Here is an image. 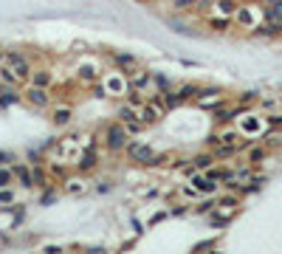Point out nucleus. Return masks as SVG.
<instances>
[{"label": "nucleus", "mask_w": 282, "mask_h": 254, "mask_svg": "<svg viewBox=\"0 0 282 254\" xmlns=\"http://www.w3.org/2000/svg\"><path fill=\"white\" fill-rule=\"evenodd\" d=\"M124 152H127L133 161L144 164V167H158V164L167 161V155H158L153 147H147V144H138V141H127V144H124Z\"/></svg>", "instance_id": "nucleus-1"}, {"label": "nucleus", "mask_w": 282, "mask_h": 254, "mask_svg": "<svg viewBox=\"0 0 282 254\" xmlns=\"http://www.w3.org/2000/svg\"><path fill=\"white\" fill-rule=\"evenodd\" d=\"M127 141H130V136H127V130H124L122 122H116V125H110L104 130V144H107L110 152H122Z\"/></svg>", "instance_id": "nucleus-2"}, {"label": "nucleus", "mask_w": 282, "mask_h": 254, "mask_svg": "<svg viewBox=\"0 0 282 254\" xmlns=\"http://www.w3.org/2000/svg\"><path fill=\"white\" fill-rule=\"evenodd\" d=\"M26 102L34 104V107H48L51 104V93H48V88H40V85H26Z\"/></svg>", "instance_id": "nucleus-3"}, {"label": "nucleus", "mask_w": 282, "mask_h": 254, "mask_svg": "<svg viewBox=\"0 0 282 254\" xmlns=\"http://www.w3.org/2000/svg\"><path fill=\"white\" fill-rule=\"evenodd\" d=\"M138 110H141V116H138V119H141L144 125H155L158 119H161V116L167 113V107L161 104V99H153V102H144L141 107H138Z\"/></svg>", "instance_id": "nucleus-4"}, {"label": "nucleus", "mask_w": 282, "mask_h": 254, "mask_svg": "<svg viewBox=\"0 0 282 254\" xmlns=\"http://www.w3.org/2000/svg\"><path fill=\"white\" fill-rule=\"evenodd\" d=\"M104 93H113V96H124L127 93V88H130V82H127V76L124 74H107V79H104Z\"/></svg>", "instance_id": "nucleus-5"}, {"label": "nucleus", "mask_w": 282, "mask_h": 254, "mask_svg": "<svg viewBox=\"0 0 282 254\" xmlns=\"http://www.w3.org/2000/svg\"><path fill=\"white\" fill-rule=\"evenodd\" d=\"M192 189L198 192V195H212L214 189H217V181H212V178H206V173H192Z\"/></svg>", "instance_id": "nucleus-6"}, {"label": "nucleus", "mask_w": 282, "mask_h": 254, "mask_svg": "<svg viewBox=\"0 0 282 254\" xmlns=\"http://www.w3.org/2000/svg\"><path fill=\"white\" fill-rule=\"evenodd\" d=\"M113 65L122 71V74H133V71L138 68V57L124 54V51H116V54H113Z\"/></svg>", "instance_id": "nucleus-7"}, {"label": "nucleus", "mask_w": 282, "mask_h": 254, "mask_svg": "<svg viewBox=\"0 0 282 254\" xmlns=\"http://www.w3.org/2000/svg\"><path fill=\"white\" fill-rule=\"evenodd\" d=\"M96 167H99V152H96V147H88V150L82 152V158L77 161V170L79 173H90Z\"/></svg>", "instance_id": "nucleus-8"}, {"label": "nucleus", "mask_w": 282, "mask_h": 254, "mask_svg": "<svg viewBox=\"0 0 282 254\" xmlns=\"http://www.w3.org/2000/svg\"><path fill=\"white\" fill-rule=\"evenodd\" d=\"M11 173H14V181H17L20 186H26V189H28V186H34L31 167H26V164H14V167H11Z\"/></svg>", "instance_id": "nucleus-9"}, {"label": "nucleus", "mask_w": 282, "mask_h": 254, "mask_svg": "<svg viewBox=\"0 0 282 254\" xmlns=\"http://www.w3.org/2000/svg\"><path fill=\"white\" fill-rule=\"evenodd\" d=\"M150 85H153V74L150 71H138V74H133V79H130V88H135V91H141V93H150Z\"/></svg>", "instance_id": "nucleus-10"}, {"label": "nucleus", "mask_w": 282, "mask_h": 254, "mask_svg": "<svg viewBox=\"0 0 282 254\" xmlns=\"http://www.w3.org/2000/svg\"><path fill=\"white\" fill-rule=\"evenodd\" d=\"M28 82H31V85H40V88H51L54 76H51V71L48 68H34L31 76H28Z\"/></svg>", "instance_id": "nucleus-11"}, {"label": "nucleus", "mask_w": 282, "mask_h": 254, "mask_svg": "<svg viewBox=\"0 0 282 254\" xmlns=\"http://www.w3.org/2000/svg\"><path fill=\"white\" fill-rule=\"evenodd\" d=\"M231 17H234L237 25H254V12H251L248 6H237Z\"/></svg>", "instance_id": "nucleus-12"}, {"label": "nucleus", "mask_w": 282, "mask_h": 254, "mask_svg": "<svg viewBox=\"0 0 282 254\" xmlns=\"http://www.w3.org/2000/svg\"><path fill=\"white\" fill-rule=\"evenodd\" d=\"M133 119H138V107H133V104L124 102L119 110H116V122H122V125H127V122H133Z\"/></svg>", "instance_id": "nucleus-13"}, {"label": "nucleus", "mask_w": 282, "mask_h": 254, "mask_svg": "<svg viewBox=\"0 0 282 254\" xmlns=\"http://www.w3.org/2000/svg\"><path fill=\"white\" fill-rule=\"evenodd\" d=\"M20 99H23V96L14 91L11 85H9V88H0V107H11V104H17Z\"/></svg>", "instance_id": "nucleus-14"}, {"label": "nucleus", "mask_w": 282, "mask_h": 254, "mask_svg": "<svg viewBox=\"0 0 282 254\" xmlns=\"http://www.w3.org/2000/svg\"><path fill=\"white\" fill-rule=\"evenodd\" d=\"M79 79L82 82H96L99 79V65H96V62H85V65L79 68Z\"/></svg>", "instance_id": "nucleus-15"}, {"label": "nucleus", "mask_w": 282, "mask_h": 254, "mask_svg": "<svg viewBox=\"0 0 282 254\" xmlns=\"http://www.w3.org/2000/svg\"><path fill=\"white\" fill-rule=\"evenodd\" d=\"M0 82H6V85H11V88L23 85V79L14 74V68H11V65H3V68H0Z\"/></svg>", "instance_id": "nucleus-16"}, {"label": "nucleus", "mask_w": 282, "mask_h": 254, "mask_svg": "<svg viewBox=\"0 0 282 254\" xmlns=\"http://www.w3.org/2000/svg\"><path fill=\"white\" fill-rule=\"evenodd\" d=\"M214 164V155H209V152H201V155H195L192 158V167L198 170V173H203V170H209Z\"/></svg>", "instance_id": "nucleus-17"}, {"label": "nucleus", "mask_w": 282, "mask_h": 254, "mask_svg": "<svg viewBox=\"0 0 282 254\" xmlns=\"http://www.w3.org/2000/svg\"><path fill=\"white\" fill-rule=\"evenodd\" d=\"M71 116H74V110H71V107H56V110H54V125L56 127L71 125Z\"/></svg>", "instance_id": "nucleus-18"}, {"label": "nucleus", "mask_w": 282, "mask_h": 254, "mask_svg": "<svg viewBox=\"0 0 282 254\" xmlns=\"http://www.w3.org/2000/svg\"><path fill=\"white\" fill-rule=\"evenodd\" d=\"M31 175H34V186H43V189H45V186L51 184V181H48V173H45L40 164H34V167H31Z\"/></svg>", "instance_id": "nucleus-19"}, {"label": "nucleus", "mask_w": 282, "mask_h": 254, "mask_svg": "<svg viewBox=\"0 0 282 254\" xmlns=\"http://www.w3.org/2000/svg\"><path fill=\"white\" fill-rule=\"evenodd\" d=\"M268 23H274V25H282V0H277V3H271V9H268Z\"/></svg>", "instance_id": "nucleus-20"}, {"label": "nucleus", "mask_w": 282, "mask_h": 254, "mask_svg": "<svg viewBox=\"0 0 282 254\" xmlns=\"http://www.w3.org/2000/svg\"><path fill=\"white\" fill-rule=\"evenodd\" d=\"M31 71H34V68H31V62H28V59H23V62H17V65H14V74H17L23 82H28Z\"/></svg>", "instance_id": "nucleus-21"}, {"label": "nucleus", "mask_w": 282, "mask_h": 254, "mask_svg": "<svg viewBox=\"0 0 282 254\" xmlns=\"http://www.w3.org/2000/svg\"><path fill=\"white\" fill-rule=\"evenodd\" d=\"M124 96H127V104H133V107H141V104L147 102L144 96H141V91H135V88H127Z\"/></svg>", "instance_id": "nucleus-22"}, {"label": "nucleus", "mask_w": 282, "mask_h": 254, "mask_svg": "<svg viewBox=\"0 0 282 254\" xmlns=\"http://www.w3.org/2000/svg\"><path fill=\"white\" fill-rule=\"evenodd\" d=\"M11 184H14V173H11L9 164H3V167H0V189H3V186H11Z\"/></svg>", "instance_id": "nucleus-23"}, {"label": "nucleus", "mask_w": 282, "mask_h": 254, "mask_svg": "<svg viewBox=\"0 0 282 254\" xmlns=\"http://www.w3.org/2000/svg\"><path fill=\"white\" fill-rule=\"evenodd\" d=\"M23 59H26V54H23V51H3V62H6V65H11V68H14L17 62H23Z\"/></svg>", "instance_id": "nucleus-24"}, {"label": "nucleus", "mask_w": 282, "mask_h": 254, "mask_svg": "<svg viewBox=\"0 0 282 254\" xmlns=\"http://www.w3.org/2000/svg\"><path fill=\"white\" fill-rule=\"evenodd\" d=\"M234 9H237L234 0H217V12L223 14V17H231V14H234Z\"/></svg>", "instance_id": "nucleus-25"}, {"label": "nucleus", "mask_w": 282, "mask_h": 254, "mask_svg": "<svg viewBox=\"0 0 282 254\" xmlns=\"http://www.w3.org/2000/svg\"><path fill=\"white\" fill-rule=\"evenodd\" d=\"M231 25V17H212L209 20V28H214V31H226Z\"/></svg>", "instance_id": "nucleus-26"}, {"label": "nucleus", "mask_w": 282, "mask_h": 254, "mask_svg": "<svg viewBox=\"0 0 282 254\" xmlns=\"http://www.w3.org/2000/svg\"><path fill=\"white\" fill-rule=\"evenodd\" d=\"M180 96V102H186V99H192V96H198V88H195V85H183V88H178V91H175Z\"/></svg>", "instance_id": "nucleus-27"}, {"label": "nucleus", "mask_w": 282, "mask_h": 254, "mask_svg": "<svg viewBox=\"0 0 282 254\" xmlns=\"http://www.w3.org/2000/svg\"><path fill=\"white\" fill-rule=\"evenodd\" d=\"M161 96H164V107H178L180 104V96L175 91H164Z\"/></svg>", "instance_id": "nucleus-28"}, {"label": "nucleus", "mask_w": 282, "mask_h": 254, "mask_svg": "<svg viewBox=\"0 0 282 254\" xmlns=\"http://www.w3.org/2000/svg\"><path fill=\"white\" fill-rule=\"evenodd\" d=\"M0 203H14V192H11L9 186L0 189Z\"/></svg>", "instance_id": "nucleus-29"}, {"label": "nucleus", "mask_w": 282, "mask_h": 254, "mask_svg": "<svg viewBox=\"0 0 282 254\" xmlns=\"http://www.w3.org/2000/svg\"><path fill=\"white\" fill-rule=\"evenodd\" d=\"M169 28H172L175 34H192V28H186V25L178 23V20H172V23H169Z\"/></svg>", "instance_id": "nucleus-30"}, {"label": "nucleus", "mask_w": 282, "mask_h": 254, "mask_svg": "<svg viewBox=\"0 0 282 254\" xmlns=\"http://www.w3.org/2000/svg\"><path fill=\"white\" fill-rule=\"evenodd\" d=\"M65 189H68V192H74V195H77V192H82L85 186H82V181H65Z\"/></svg>", "instance_id": "nucleus-31"}, {"label": "nucleus", "mask_w": 282, "mask_h": 254, "mask_svg": "<svg viewBox=\"0 0 282 254\" xmlns=\"http://www.w3.org/2000/svg\"><path fill=\"white\" fill-rule=\"evenodd\" d=\"M153 82H155V85L161 88V91H169V79H167V76H161V74H155V76H153Z\"/></svg>", "instance_id": "nucleus-32"}, {"label": "nucleus", "mask_w": 282, "mask_h": 254, "mask_svg": "<svg viewBox=\"0 0 282 254\" xmlns=\"http://www.w3.org/2000/svg\"><path fill=\"white\" fill-rule=\"evenodd\" d=\"M56 201V192H51L48 186H45V192H43V206H48V203H54Z\"/></svg>", "instance_id": "nucleus-33"}, {"label": "nucleus", "mask_w": 282, "mask_h": 254, "mask_svg": "<svg viewBox=\"0 0 282 254\" xmlns=\"http://www.w3.org/2000/svg\"><path fill=\"white\" fill-rule=\"evenodd\" d=\"M262 158H265V152H262V150H251V152H248V161H251V164L262 161Z\"/></svg>", "instance_id": "nucleus-34"}, {"label": "nucleus", "mask_w": 282, "mask_h": 254, "mask_svg": "<svg viewBox=\"0 0 282 254\" xmlns=\"http://www.w3.org/2000/svg\"><path fill=\"white\" fill-rule=\"evenodd\" d=\"M229 223V215H212V226H223Z\"/></svg>", "instance_id": "nucleus-35"}, {"label": "nucleus", "mask_w": 282, "mask_h": 254, "mask_svg": "<svg viewBox=\"0 0 282 254\" xmlns=\"http://www.w3.org/2000/svg\"><path fill=\"white\" fill-rule=\"evenodd\" d=\"M11 161H14V155H11L9 150H3V152H0V167H3V164H11Z\"/></svg>", "instance_id": "nucleus-36"}, {"label": "nucleus", "mask_w": 282, "mask_h": 254, "mask_svg": "<svg viewBox=\"0 0 282 254\" xmlns=\"http://www.w3.org/2000/svg\"><path fill=\"white\" fill-rule=\"evenodd\" d=\"M220 206H226V209H229V206H237V198H234V195H226L223 201H220Z\"/></svg>", "instance_id": "nucleus-37"}, {"label": "nucleus", "mask_w": 282, "mask_h": 254, "mask_svg": "<svg viewBox=\"0 0 282 254\" xmlns=\"http://www.w3.org/2000/svg\"><path fill=\"white\" fill-rule=\"evenodd\" d=\"M167 218V212H155V215H153V220H150V223H153V226H155V223H161V220Z\"/></svg>", "instance_id": "nucleus-38"}, {"label": "nucleus", "mask_w": 282, "mask_h": 254, "mask_svg": "<svg viewBox=\"0 0 282 254\" xmlns=\"http://www.w3.org/2000/svg\"><path fill=\"white\" fill-rule=\"evenodd\" d=\"M195 0H175V9H186V6H192Z\"/></svg>", "instance_id": "nucleus-39"}, {"label": "nucleus", "mask_w": 282, "mask_h": 254, "mask_svg": "<svg viewBox=\"0 0 282 254\" xmlns=\"http://www.w3.org/2000/svg\"><path fill=\"white\" fill-rule=\"evenodd\" d=\"M212 246H214L212 240H209V243H198V246H195V252H203V249H212Z\"/></svg>", "instance_id": "nucleus-40"}, {"label": "nucleus", "mask_w": 282, "mask_h": 254, "mask_svg": "<svg viewBox=\"0 0 282 254\" xmlns=\"http://www.w3.org/2000/svg\"><path fill=\"white\" fill-rule=\"evenodd\" d=\"M96 189H99V192H110V181H102V184L96 186Z\"/></svg>", "instance_id": "nucleus-41"}, {"label": "nucleus", "mask_w": 282, "mask_h": 254, "mask_svg": "<svg viewBox=\"0 0 282 254\" xmlns=\"http://www.w3.org/2000/svg\"><path fill=\"white\" fill-rule=\"evenodd\" d=\"M268 125H274V127H277V125H282V119H280V116H271V119H268Z\"/></svg>", "instance_id": "nucleus-42"}]
</instances>
